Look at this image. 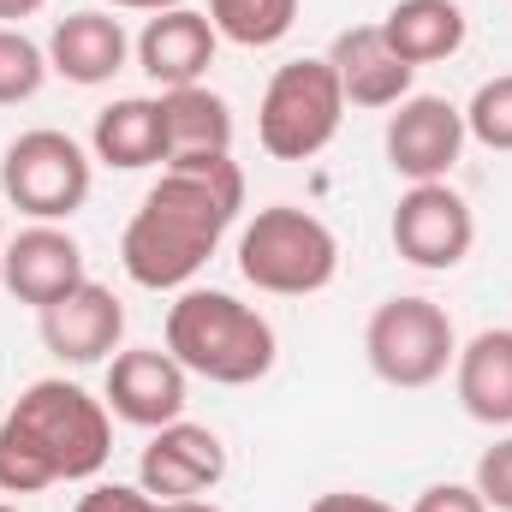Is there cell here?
<instances>
[{
    "label": "cell",
    "instance_id": "1",
    "mask_svg": "<svg viewBox=\"0 0 512 512\" xmlns=\"http://www.w3.org/2000/svg\"><path fill=\"white\" fill-rule=\"evenodd\" d=\"M245 209V167L233 155H173L120 233V262L143 292H185Z\"/></svg>",
    "mask_w": 512,
    "mask_h": 512
},
{
    "label": "cell",
    "instance_id": "2",
    "mask_svg": "<svg viewBox=\"0 0 512 512\" xmlns=\"http://www.w3.org/2000/svg\"><path fill=\"white\" fill-rule=\"evenodd\" d=\"M114 453V411L66 376L30 382L0 417V495H42L54 483L102 477Z\"/></svg>",
    "mask_w": 512,
    "mask_h": 512
},
{
    "label": "cell",
    "instance_id": "3",
    "mask_svg": "<svg viewBox=\"0 0 512 512\" xmlns=\"http://www.w3.org/2000/svg\"><path fill=\"white\" fill-rule=\"evenodd\" d=\"M167 352L203 382L251 387L274 370L280 340L256 304L221 292V286H185L167 304Z\"/></svg>",
    "mask_w": 512,
    "mask_h": 512
},
{
    "label": "cell",
    "instance_id": "4",
    "mask_svg": "<svg viewBox=\"0 0 512 512\" xmlns=\"http://www.w3.org/2000/svg\"><path fill=\"white\" fill-rule=\"evenodd\" d=\"M239 274L268 298L328 292L340 274V239L322 215H310L298 203H268L239 233Z\"/></svg>",
    "mask_w": 512,
    "mask_h": 512
},
{
    "label": "cell",
    "instance_id": "5",
    "mask_svg": "<svg viewBox=\"0 0 512 512\" xmlns=\"http://www.w3.org/2000/svg\"><path fill=\"white\" fill-rule=\"evenodd\" d=\"M346 120V96H340V78L328 66V54H304V60H286L268 90H262V108H256V143L268 161H316Z\"/></svg>",
    "mask_w": 512,
    "mask_h": 512
},
{
    "label": "cell",
    "instance_id": "6",
    "mask_svg": "<svg viewBox=\"0 0 512 512\" xmlns=\"http://www.w3.org/2000/svg\"><path fill=\"white\" fill-rule=\"evenodd\" d=\"M90 185H96V155L72 131H18L0 155V197L30 221H72L90 203Z\"/></svg>",
    "mask_w": 512,
    "mask_h": 512
},
{
    "label": "cell",
    "instance_id": "7",
    "mask_svg": "<svg viewBox=\"0 0 512 512\" xmlns=\"http://www.w3.org/2000/svg\"><path fill=\"white\" fill-rule=\"evenodd\" d=\"M364 358L387 387H435L447 376V364L459 358V334H453V316L435 304V298H387L376 304V316L364 322Z\"/></svg>",
    "mask_w": 512,
    "mask_h": 512
},
{
    "label": "cell",
    "instance_id": "8",
    "mask_svg": "<svg viewBox=\"0 0 512 512\" xmlns=\"http://www.w3.org/2000/svg\"><path fill=\"white\" fill-rule=\"evenodd\" d=\"M387 233H393V251L411 268L447 274L477 245V215L447 179H435V185H405V197L393 203V227Z\"/></svg>",
    "mask_w": 512,
    "mask_h": 512
},
{
    "label": "cell",
    "instance_id": "9",
    "mask_svg": "<svg viewBox=\"0 0 512 512\" xmlns=\"http://www.w3.org/2000/svg\"><path fill=\"white\" fill-rule=\"evenodd\" d=\"M471 131H465V108H453L447 96H405L393 114H387L382 149L387 167L405 179V185H435L459 167Z\"/></svg>",
    "mask_w": 512,
    "mask_h": 512
},
{
    "label": "cell",
    "instance_id": "10",
    "mask_svg": "<svg viewBox=\"0 0 512 512\" xmlns=\"http://www.w3.org/2000/svg\"><path fill=\"white\" fill-rule=\"evenodd\" d=\"M102 405L131 423V429H161L179 423L191 405V370L161 352V346H131L108 358V382H102Z\"/></svg>",
    "mask_w": 512,
    "mask_h": 512
},
{
    "label": "cell",
    "instance_id": "11",
    "mask_svg": "<svg viewBox=\"0 0 512 512\" xmlns=\"http://www.w3.org/2000/svg\"><path fill=\"white\" fill-rule=\"evenodd\" d=\"M221 477H227V447H221V435L209 423L179 417V423L149 429V447L137 459V483L155 501H197Z\"/></svg>",
    "mask_w": 512,
    "mask_h": 512
},
{
    "label": "cell",
    "instance_id": "12",
    "mask_svg": "<svg viewBox=\"0 0 512 512\" xmlns=\"http://www.w3.org/2000/svg\"><path fill=\"white\" fill-rule=\"evenodd\" d=\"M0 280H6V292H12L18 304H30V310L42 316L48 304H60L66 292H78L90 274H84V251H78V239H72L66 227L36 221V227H24L18 239H6V251H0Z\"/></svg>",
    "mask_w": 512,
    "mask_h": 512
},
{
    "label": "cell",
    "instance_id": "13",
    "mask_svg": "<svg viewBox=\"0 0 512 512\" xmlns=\"http://www.w3.org/2000/svg\"><path fill=\"white\" fill-rule=\"evenodd\" d=\"M120 340H126V304L102 280H84L78 292L42 310V346L60 364H108Z\"/></svg>",
    "mask_w": 512,
    "mask_h": 512
},
{
    "label": "cell",
    "instance_id": "14",
    "mask_svg": "<svg viewBox=\"0 0 512 512\" xmlns=\"http://www.w3.org/2000/svg\"><path fill=\"white\" fill-rule=\"evenodd\" d=\"M215 48H221V36H215L209 12H191V6L155 12V18L143 24V36L131 42V54H137V66H143V78H149V84H161V90L203 84V72L215 66Z\"/></svg>",
    "mask_w": 512,
    "mask_h": 512
},
{
    "label": "cell",
    "instance_id": "15",
    "mask_svg": "<svg viewBox=\"0 0 512 512\" xmlns=\"http://www.w3.org/2000/svg\"><path fill=\"white\" fill-rule=\"evenodd\" d=\"M131 60V36L126 24L102 6H84V12H66L54 30H48V72H60L66 84L78 90H96V84H114Z\"/></svg>",
    "mask_w": 512,
    "mask_h": 512
},
{
    "label": "cell",
    "instance_id": "16",
    "mask_svg": "<svg viewBox=\"0 0 512 512\" xmlns=\"http://www.w3.org/2000/svg\"><path fill=\"white\" fill-rule=\"evenodd\" d=\"M328 66H334V78H340L346 108H399V102L411 96V78H417V72L387 48L382 24H352V30H340L334 48H328Z\"/></svg>",
    "mask_w": 512,
    "mask_h": 512
},
{
    "label": "cell",
    "instance_id": "17",
    "mask_svg": "<svg viewBox=\"0 0 512 512\" xmlns=\"http://www.w3.org/2000/svg\"><path fill=\"white\" fill-rule=\"evenodd\" d=\"M453 387H459L465 417L489 429H512V328L471 334L453 358Z\"/></svg>",
    "mask_w": 512,
    "mask_h": 512
},
{
    "label": "cell",
    "instance_id": "18",
    "mask_svg": "<svg viewBox=\"0 0 512 512\" xmlns=\"http://www.w3.org/2000/svg\"><path fill=\"white\" fill-rule=\"evenodd\" d=\"M90 155L114 173H143V167H167V126H161V102L155 96H120L96 114L90 126Z\"/></svg>",
    "mask_w": 512,
    "mask_h": 512
},
{
    "label": "cell",
    "instance_id": "19",
    "mask_svg": "<svg viewBox=\"0 0 512 512\" xmlns=\"http://www.w3.org/2000/svg\"><path fill=\"white\" fill-rule=\"evenodd\" d=\"M465 6L459 0H393L382 18L387 48L417 72V66H435V60H453L465 48Z\"/></svg>",
    "mask_w": 512,
    "mask_h": 512
},
{
    "label": "cell",
    "instance_id": "20",
    "mask_svg": "<svg viewBox=\"0 0 512 512\" xmlns=\"http://www.w3.org/2000/svg\"><path fill=\"white\" fill-rule=\"evenodd\" d=\"M161 126H167V161L173 155H233V102L209 84L161 90Z\"/></svg>",
    "mask_w": 512,
    "mask_h": 512
},
{
    "label": "cell",
    "instance_id": "21",
    "mask_svg": "<svg viewBox=\"0 0 512 512\" xmlns=\"http://www.w3.org/2000/svg\"><path fill=\"white\" fill-rule=\"evenodd\" d=\"M209 24L233 48H274L298 24V0H209Z\"/></svg>",
    "mask_w": 512,
    "mask_h": 512
},
{
    "label": "cell",
    "instance_id": "22",
    "mask_svg": "<svg viewBox=\"0 0 512 512\" xmlns=\"http://www.w3.org/2000/svg\"><path fill=\"white\" fill-rule=\"evenodd\" d=\"M42 84H48V48L12 24H0V108L30 102Z\"/></svg>",
    "mask_w": 512,
    "mask_h": 512
},
{
    "label": "cell",
    "instance_id": "23",
    "mask_svg": "<svg viewBox=\"0 0 512 512\" xmlns=\"http://www.w3.org/2000/svg\"><path fill=\"white\" fill-rule=\"evenodd\" d=\"M465 131H471L483 149L512 155V72L489 78V84H477V96L465 102Z\"/></svg>",
    "mask_w": 512,
    "mask_h": 512
},
{
    "label": "cell",
    "instance_id": "24",
    "mask_svg": "<svg viewBox=\"0 0 512 512\" xmlns=\"http://www.w3.org/2000/svg\"><path fill=\"white\" fill-rule=\"evenodd\" d=\"M471 489L483 495V507L489 512H512V435L507 441H495V447H483Z\"/></svg>",
    "mask_w": 512,
    "mask_h": 512
},
{
    "label": "cell",
    "instance_id": "25",
    "mask_svg": "<svg viewBox=\"0 0 512 512\" xmlns=\"http://www.w3.org/2000/svg\"><path fill=\"white\" fill-rule=\"evenodd\" d=\"M72 512H161V501L143 483H90Z\"/></svg>",
    "mask_w": 512,
    "mask_h": 512
},
{
    "label": "cell",
    "instance_id": "26",
    "mask_svg": "<svg viewBox=\"0 0 512 512\" xmlns=\"http://www.w3.org/2000/svg\"><path fill=\"white\" fill-rule=\"evenodd\" d=\"M411 512H489V507H483V495L471 483H429L411 501Z\"/></svg>",
    "mask_w": 512,
    "mask_h": 512
},
{
    "label": "cell",
    "instance_id": "27",
    "mask_svg": "<svg viewBox=\"0 0 512 512\" xmlns=\"http://www.w3.org/2000/svg\"><path fill=\"white\" fill-rule=\"evenodd\" d=\"M310 512H399L393 501H376V495H352V489H334V495H316Z\"/></svg>",
    "mask_w": 512,
    "mask_h": 512
},
{
    "label": "cell",
    "instance_id": "28",
    "mask_svg": "<svg viewBox=\"0 0 512 512\" xmlns=\"http://www.w3.org/2000/svg\"><path fill=\"white\" fill-rule=\"evenodd\" d=\"M48 0H0V24H18V18H30V12H42Z\"/></svg>",
    "mask_w": 512,
    "mask_h": 512
},
{
    "label": "cell",
    "instance_id": "29",
    "mask_svg": "<svg viewBox=\"0 0 512 512\" xmlns=\"http://www.w3.org/2000/svg\"><path fill=\"white\" fill-rule=\"evenodd\" d=\"M108 6H120V12H173V6H185V0H108Z\"/></svg>",
    "mask_w": 512,
    "mask_h": 512
},
{
    "label": "cell",
    "instance_id": "30",
    "mask_svg": "<svg viewBox=\"0 0 512 512\" xmlns=\"http://www.w3.org/2000/svg\"><path fill=\"white\" fill-rule=\"evenodd\" d=\"M161 512H221V507H215V501H203V495H197V501H161Z\"/></svg>",
    "mask_w": 512,
    "mask_h": 512
},
{
    "label": "cell",
    "instance_id": "31",
    "mask_svg": "<svg viewBox=\"0 0 512 512\" xmlns=\"http://www.w3.org/2000/svg\"><path fill=\"white\" fill-rule=\"evenodd\" d=\"M0 251H6V215H0Z\"/></svg>",
    "mask_w": 512,
    "mask_h": 512
},
{
    "label": "cell",
    "instance_id": "32",
    "mask_svg": "<svg viewBox=\"0 0 512 512\" xmlns=\"http://www.w3.org/2000/svg\"><path fill=\"white\" fill-rule=\"evenodd\" d=\"M0 512H18V507H0Z\"/></svg>",
    "mask_w": 512,
    "mask_h": 512
}]
</instances>
